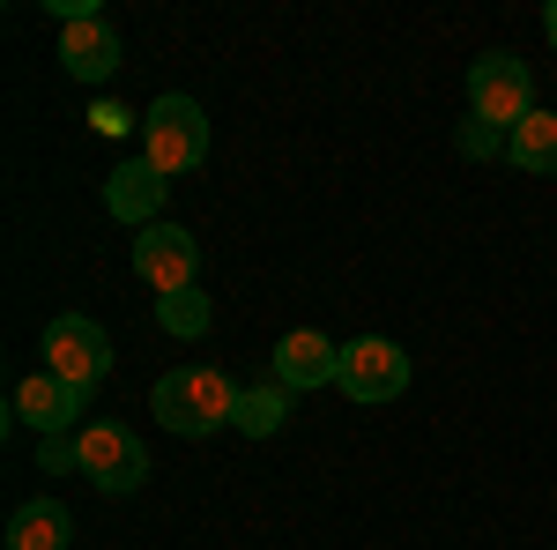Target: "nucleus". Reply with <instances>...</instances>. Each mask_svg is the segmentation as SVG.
Returning a JSON list of instances; mask_svg holds the SVG:
<instances>
[{"instance_id": "2", "label": "nucleus", "mask_w": 557, "mask_h": 550, "mask_svg": "<svg viewBox=\"0 0 557 550\" xmlns=\"http://www.w3.org/2000/svg\"><path fill=\"white\" fill-rule=\"evenodd\" d=\"M141 157L164 171V179H178V171H194L201 157H209V112L194 105V97H157L149 112H141Z\"/></svg>"}, {"instance_id": "5", "label": "nucleus", "mask_w": 557, "mask_h": 550, "mask_svg": "<svg viewBox=\"0 0 557 550\" xmlns=\"http://www.w3.org/2000/svg\"><path fill=\"white\" fill-rule=\"evenodd\" d=\"M45 372H60L67 387L97 394L104 372H112V342H104V328H97L89 313H60V320H45Z\"/></svg>"}, {"instance_id": "18", "label": "nucleus", "mask_w": 557, "mask_h": 550, "mask_svg": "<svg viewBox=\"0 0 557 550\" xmlns=\"http://www.w3.org/2000/svg\"><path fill=\"white\" fill-rule=\"evenodd\" d=\"M89 127H97V134H127V127H134V112H127V105H112V97H97Z\"/></svg>"}, {"instance_id": "19", "label": "nucleus", "mask_w": 557, "mask_h": 550, "mask_svg": "<svg viewBox=\"0 0 557 550\" xmlns=\"http://www.w3.org/2000/svg\"><path fill=\"white\" fill-rule=\"evenodd\" d=\"M543 30H550V52H557V0H550V15H543Z\"/></svg>"}, {"instance_id": "10", "label": "nucleus", "mask_w": 557, "mask_h": 550, "mask_svg": "<svg viewBox=\"0 0 557 550\" xmlns=\"http://www.w3.org/2000/svg\"><path fill=\"white\" fill-rule=\"evenodd\" d=\"M164 194H172V179L149 157H134V164H120L104 179V216L127 223V231H149V223H164Z\"/></svg>"}, {"instance_id": "9", "label": "nucleus", "mask_w": 557, "mask_h": 550, "mask_svg": "<svg viewBox=\"0 0 557 550\" xmlns=\"http://www.w3.org/2000/svg\"><path fill=\"white\" fill-rule=\"evenodd\" d=\"M89 410L83 387H67L60 372H30V380H15V424H30L38 439H60V431H75Z\"/></svg>"}, {"instance_id": "12", "label": "nucleus", "mask_w": 557, "mask_h": 550, "mask_svg": "<svg viewBox=\"0 0 557 550\" xmlns=\"http://www.w3.org/2000/svg\"><path fill=\"white\" fill-rule=\"evenodd\" d=\"M75 543V513L60 499H30L8 513V550H67Z\"/></svg>"}, {"instance_id": "1", "label": "nucleus", "mask_w": 557, "mask_h": 550, "mask_svg": "<svg viewBox=\"0 0 557 550\" xmlns=\"http://www.w3.org/2000/svg\"><path fill=\"white\" fill-rule=\"evenodd\" d=\"M238 394H246V387L231 380V372H215V365H178V372L157 380L149 410H157V424L178 431V439H209L223 424H238Z\"/></svg>"}, {"instance_id": "6", "label": "nucleus", "mask_w": 557, "mask_h": 550, "mask_svg": "<svg viewBox=\"0 0 557 550\" xmlns=\"http://www.w3.org/2000/svg\"><path fill=\"white\" fill-rule=\"evenodd\" d=\"M349 402H401L409 394V357H401V342L386 335H357L343 342V380H335Z\"/></svg>"}, {"instance_id": "17", "label": "nucleus", "mask_w": 557, "mask_h": 550, "mask_svg": "<svg viewBox=\"0 0 557 550\" xmlns=\"http://www.w3.org/2000/svg\"><path fill=\"white\" fill-rule=\"evenodd\" d=\"M38 468H45V476H67V468L83 476V439H75V431H60V439H38Z\"/></svg>"}, {"instance_id": "8", "label": "nucleus", "mask_w": 557, "mask_h": 550, "mask_svg": "<svg viewBox=\"0 0 557 550\" xmlns=\"http://www.w3.org/2000/svg\"><path fill=\"white\" fill-rule=\"evenodd\" d=\"M268 380H283L290 394H305V387H335L343 380V342H327L320 328H290V335L275 342V357H268Z\"/></svg>"}, {"instance_id": "7", "label": "nucleus", "mask_w": 557, "mask_h": 550, "mask_svg": "<svg viewBox=\"0 0 557 550\" xmlns=\"http://www.w3.org/2000/svg\"><path fill=\"white\" fill-rule=\"evenodd\" d=\"M134 276H141L157 297L194 291V276H201V246H194V231H178V223H149V231L134 239Z\"/></svg>"}, {"instance_id": "4", "label": "nucleus", "mask_w": 557, "mask_h": 550, "mask_svg": "<svg viewBox=\"0 0 557 550\" xmlns=\"http://www.w3.org/2000/svg\"><path fill=\"white\" fill-rule=\"evenodd\" d=\"M75 439H83V476L97 484V491L127 499V491H141V484H149V447H141V431L97 417V424H83Z\"/></svg>"}, {"instance_id": "16", "label": "nucleus", "mask_w": 557, "mask_h": 550, "mask_svg": "<svg viewBox=\"0 0 557 550\" xmlns=\"http://www.w3.org/2000/svg\"><path fill=\"white\" fill-rule=\"evenodd\" d=\"M454 142H461V157H469V164H491V157H506V134L483 127V120H461V127H454Z\"/></svg>"}, {"instance_id": "3", "label": "nucleus", "mask_w": 557, "mask_h": 550, "mask_svg": "<svg viewBox=\"0 0 557 550\" xmlns=\"http://www.w3.org/2000/svg\"><path fill=\"white\" fill-rule=\"evenodd\" d=\"M528 112H543V105H535V75L520 68L513 52H483V60L469 68V120L513 134Z\"/></svg>"}, {"instance_id": "13", "label": "nucleus", "mask_w": 557, "mask_h": 550, "mask_svg": "<svg viewBox=\"0 0 557 550\" xmlns=\"http://www.w3.org/2000/svg\"><path fill=\"white\" fill-rule=\"evenodd\" d=\"M506 157H513L520 171H543V179H557V112H528V120L506 134Z\"/></svg>"}, {"instance_id": "11", "label": "nucleus", "mask_w": 557, "mask_h": 550, "mask_svg": "<svg viewBox=\"0 0 557 550\" xmlns=\"http://www.w3.org/2000/svg\"><path fill=\"white\" fill-rule=\"evenodd\" d=\"M60 68L75 75V83H112L127 60H120V30L104 23V15H75V23H60Z\"/></svg>"}, {"instance_id": "15", "label": "nucleus", "mask_w": 557, "mask_h": 550, "mask_svg": "<svg viewBox=\"0 0 557 550\" xmlns=\"http://www.w3.org/2000/svg\"><path fill=\"white\" fill-rule=\"evenodd\" d=\"M209 320H215V305H209V291H201V283H194V291L157 297V328H164V335H178V342H201V335H209Z\"/></svg>"}, {"instance_id": "14", "label": "nucleus", "mask_w": 557, "mask_h": 550, "mask_svg": "<svg viewBox=\"0 0 557 550\" xmlns=\"http://www.w3.org/2000/svg\"><path fill=\"white\" fill-rule=\"evenodd\" d=\"M283 424H290V387L283 380H260V387L238 394V431L246 439H275Z\"/></svg>"}]
</instances>
